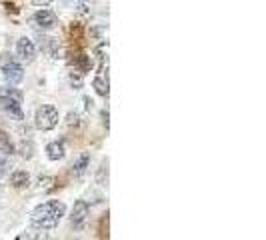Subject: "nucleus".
Returning a JSON list of instances; mask_svg holds the SVG:
<instances>
[{
  "label": "nucleus",
  "mask_w": 266,
  "mask_h": 240,
  "mask_svg": "<svg viewBox=\"0 0 266 240\" xmlns=\"http://www.w3.org/2000/svg\"><path fill=\"white\" fill-rule=\"evenodd\" d=\"M16 52H18L20 60H24V62H32V60L36 58V46H34V42H32L30 38L22 36V38L16 42Z\"/></svg>",
  "instance_id": "6"
},
{
  "label": "nucleus",
  "mask_w": 266,
  "mask_h": 240,
  "mask_svg": "<svg viewBox=\"0 0 266 240\" xmlns=\"http://www.w3.org/2000/svg\"><path fill=\"white\" fill-rule=\"evenodd\" d=\"M14 152H16V146L12 144L10 136H8L4 130H0V154L10 156V154H14Z\"/></svg>",
  "instance_id": "13"
},
{
  "label": "nucleus",
  "mask_w": 266,
  "mask_h": 240,
  "mask_svg": "<svg viewBox=\"0 0 266 240\" xmlns=\"http://www.w3.org/2000/svg\"><path fill=\"white\" fill-rule=\"evenodd\" d=\"M38 46L44 54H48L50 58H58V42L54 38H48V36H40L38 38Z\"/></svg>",
  "instance_id": "9"
},
{
  "label": "nucleus",
  "mask_w": 266,
  "mask_h": 240,
  "mask_svg": "<svg viewBox=\"0 0 266 240\" xmlns=\"http://www.w3.org/2000/svg\"><path fill=\"white\" fill-rule=\"evenodd\" d=\"M10 184L16 188V190H22V188H28L30 184V174L26 170H14L10 174Z\"/></svg>",
  "instance_id": "10"
},
{
  "label": "nucleus",
  "mask_w": 266,
  "mask_h": 240,
  "mask_svg": "<svg viewBox=\"0 0 266 240\" xmlns=\"http://www.w3.org/2000/svg\"><path fill=\"white\" fill-rule=\"evenodd\" d=\"M94 2H96V0H76V12H78L80 16L90 14V10H92Z\"/></svg>",
  "instance_id": "15"
},
{
  "label": "nucleus",
  "mask_w": 266,
  "mask_h": 240,
  "mask_svg": "<svg viewBox=\"0 0 266 240\" xmlns=\"http://www.w3.org/2000/svg\"><path fill=\"white\" fill-rule=\"evenodd\" d=\"M20 154L26 156V158L32 156V146H30V144H28V146H26V144H22V146H20Z\"/></svg>",
  "instance_id": "18"
},
{
  "label": "nucleus",
  "mask_w": 266,
  "mask_h": 240,
  "mask_svg": "<svg viewBox=\"0 0 266 240\" xmlns=\"http://www.w3.org/2000/svg\"><path fill=\"white\" fill-rule=\"evenodd\" d=\"M4 156H6V154L0 156V174H4V172H6V168H8V160H6Z\"/></svg>",
  "instance_id": "20"
},
{
  "label": "nucleus",
  "mask_w": 266,
  "mask_h": 240,
  "mask_svg": "<svg viewBox=\"0 0 266 240\" xmlns=\"http://www.w3.org/2000/svg\"><path fill=\"white\" fill-rule=\"evenodd\" d=\"M66 214V206L60 200H46L42 204H38L32 212V226L38 230H52L56 228L58 222L62 220V216Z\"/></svg>",
  "instance_id": "1"
},
{
  "label": "nucleus",
  "mask_w": 266,
  "mask_h": 240,
  "mask_svg": "<svg viewBox=\"0 0 266 240\" xmlns=\"http://www.w3.org/2000/svg\"><path fill=\"white\" fill-rule=\"evenodd\" d=\"M34 22H36L42 30H52V28L58 24V18H56V14L52 12V10L42 8V10H38V12L34 14Z\"/></svg>",
  "instance_id": "7"
},
{
  "label": "nucleus",
  "mask_w": 266,
  "mask_h": 240,
  "mask_svg": "<svg viewBox=\"0 0 266 240\" xmlns=\"http://www.w3.org/2000/svg\"><path fill=\"white\" fill-rule=\"evenodd\" d=\"M68 80H70V86H72V88H82L84 78H82V72H80V70H78V72H70V74H68Z\"/></svg>",
  "instance_id": "16"
},
{
  "label": "nucleus",
  "mask_w": 266,
  "mask_h": 240,
  "mask_svg": "<svg viewBox=\"0 0 266 240\" xmlns=\"http://www.w3.org/2000/svg\"><path fill=\"white\" fill-rule=\"evenodd\" d=\"M78 64H80V72H82V74L92 68V60H90V56H86V54H82V56L78 58Z\"/></svg>",
  "instance_id": "17"
},
{
  "label": "nucleus",
  "mask_w": 266,
  "mask_h": 240,
  "mask_svg": "<svg viewBox=\"0 0 266 240\" xmlns=\"http://www.w3.org/2000/svg\"><path fill=\"white\" fill-rule=\"evenodd\" d=\"M96 184H100V186L108 184V160H102V164L96 172Z\"/></svg>",
  "instance_id": "14"
},
{
  "label": "nucleus",
  "mask_w": 266,
  "mask_h": 240,
  "mask_svg": "<svg viewBox=\"0 0 266 240\" xmlns=\"http://www.w3.org/2000/svg\"><path fill=\"white\" fill-rule=\"evenodd\" d=\"M90 214V208H88V202L86 200H76L74 202V208H72V216H70V222L74 228H82L86 218Z\"/></svg>",
  "instance_id": "5"
},
{
  "label": "nucleus",
  "mask_w": 266,
  "mask_h": 240,
  "mask_svg": "<svg viewBox=\"0 0 266 240\" xmlns=\"http://www.w3.org/2000/svg\"><path fill=\"white\" fill-rule=\"evenodd\" d=\"M0 104H2L4 112L10 114L16 120H22V92L16 88H4L0 90Z\"/></svg>",
  "instance_id": "2"
},
{
  "label": "nucleus",
  "mask_w": 266,
  "mask_h": 240,
  "mask_svg": "<svg viewBox=\"0 0 266 240\" xmlns=\"http://www.w3.org/2000/svg\"><path fill=\"white\" fill-rule=\"evenodd\" d=\"M54 0H32V4L34 6H40V8H44V6H50Z\"/></svg>",
  "instance_id": "19"
},
{
  "label": "nucleus",
  "mask_w": 266,
  "mask_h": 240,
  "mask_svg": "<svg viewBox=\"0 0 266 240\" xmlns=\"http://www.w3.org/2000/svg\"><path fill=\"white\" fill-rule=\"evenodd\" d=\"M50 182H52L50 176H40V178H38V184H40V186H48Z\"/></svg>",
  "instance_id": "21"
},
{
  "label": "nucleus",
  "mask_w": 266,
  "mask_h": 240,
  "mask_svg": "<svg viewBox=\"0 0 266 240\" xmlns=\"http://www.w3.org/2000/svg\"><path fill=\"white\" fill-rule=\"evenodd\" d=\"M2 74H4V78H6L10 84H18V82H22V78H24V68H22V64L16 62L14 58H4V60H2Z\"/></svg>",
  "instance_id": "4"
},
{
  "label": "nucleus",
  "mask_w": 266,
  "mask_h": 240,
  "mask_svg": "<svg viewBox=\"0 0 266 240\" xmlns=\"http://www.w3.org/2000/svg\"><path fill=\"white\" fill-rule=\"evenodd\" d=\"M58 120H60L58 110H56L54 106H50V104L40 106V108L36 110V116H34L36 128H38V130H44V132L56 128V126H58Z\"/></svg>",
  "instance_id": "3"
},
{
  "label": "nucleus",
  "mask_w": 266,
  "mask_h": 240,
  "mask_svg": "<svg viewBox=\"0 0 266 240\" xmlns=\"http://www.w3.org/2000/svg\"><path fill=\"white\" fill-rule=\"evenodd\" d=\"M92 86H94V90H96L100 96H108V94H110L108 74H98V76L92 80Z\"/></svg>",
  "instance_id": "11"
},
{
  "label": "nucleus",
  "mask_w": 266,
  "mask_h": 240,
  "mask_svg": "<svg viewBox=\"0 0 266 240\" xmlns=\"http://www.w3.org/2000/svg\"><path fill=\"white\" fill-rule=\"evenodd\" d=\"M88 166H90V154H80L76 160H74V164H72V174L76 176V178H80L86 170H88Z\"/></svg>",
  "instance_id": "12"
},
{
  "label": "nucleus",
  "mask_w": 266,
  "mask_h": 240,
  "mask_svg": "<svg viewBox=\"0 0 266 240\" xmlns=\"http://www.w3.org/2000/svg\"><path fill=\"white\" fill-rule=\"evenodd\" d=\"M46 156H48L50 160H54V162L62 160V158L66 156V146H64V142H60V140L50 142L48 146H46Z\"/></svg>",
  "instance_id": "8"
}]
</instances>
